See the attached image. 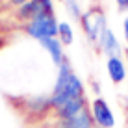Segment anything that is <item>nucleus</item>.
<instances>
[{
	"label": "nucleus",
	"instance_id": "obj_18",
	"mask_svg": "<svg viewBox=\"0 0 128 128\" xmlns=\"http://www.w3.org/2000/svg\"><path fill=\"white\" fill-rule=\"evenodd\" d=\"M93 128H95V126H93Z\"/></svg>",
	"mask_w": 128,
	"mask_h": 128
},
{
	"label": "nucleus",
	"instance_id": "obj_16",
	"mask_svg": "<svg viewBox=\"0 0 128 128\" xmlns=\"http://www.w3.org/2000/svg\"><path fill=\"white\" fill-rule=\"evenodd\" d=\"M10 2L13 4V6H17V8H19V6H22V4H26L28 0H10Z\"/></svg>",
	"mask_w": 128,
	"mask_h": 128
},
{
	"label": "nucleus",
	"instance_id": "obj_8",
	"mask_svg": "<svg viewBox=\"0 0 128 128\" xmlns=\"http://www.w3.org/2000/svg\"><path fill=\"white\" fill-rule=\"evenodd\" d=\"M89 108V102H87L86 96H80V98H72L69 100V102H65L63 106H60L58 110H54V117L58 119V121H61V119H69L72 115H78L80 112H84V110Z\"/></svg>",
	"mask_w": 128,
	"mask_h": 128
},
{
	"label": "nucleus",
	"instance_id": "obj_7",
	"mask_svg": "<svg viewBox=\"0 0 128 128\" xmlns=\"http://www.w3.org/2000/svg\"><path fill=\"white\" fill-rule=\"evenodd\" d=\"M96 45H98V50L102 52L106 58H121V43H119L117 35L113 34L112 28H106L102 34H100L98 41H96Z\"/></svg>",
	"mask_w": 128,
	"mask_h": 128
},
{
	"label": "nucleus",
	"instance_id": "obj_12",
	"mask_svg": "<svg viewBox=\"0 0 128 128\" xmlns=\"http://www.w3.org/2000/svg\"><path fill=\"white\" fill-rule=\"evenodd\" d=\"M58 39L63 46H69L74 43V30L67 20H61L58 24Z\"/></svg>",
	"mask_w": 128,
	"mask_h": 128
},
{
	"label": "nucleus",
	"instance_id": "obj_6",
	"mask_svg": "<svg viewBox=\"0 0 128 128\" xmlns=\"http://www.w3.org/2000/svg\"><path fill=\"white\" fill-rule=\"evenodd\" d=\"M24 110L32 117H45L52 112L50 95H32L24 98Z\"/></svg>",
	"mask_w": 128,
	"mask_h": 128
},
{
	"label": "nucleus",
	"instance_id": "obj_14",
	"mask_svg": "<svg viewBox=\"0 0 128 128\" xmlns=\"http://www.w3.org/2000/svg\"><path fill=\"white\" fill-rule=\"evenodd\" d=\"M117 6H119V10H121V11L128 10V0H117Z\"/></svg>",
	"mask_w": 128,
	"mask_h": 128
},
{
	"label": "nucleus",
	"instance_id": "obj_3",
	"mask_svg": "<svg viewBox=\"0 0 128 128\" xmlns=\"http://www.w3.org/2000/svg\"><path fill=\"white\" fill-rule=\"evenodd\" d=\"M80 24H82V30L84 34L87 35L91 43H96L100 37V34L108 28L106 24V15L100 8H89L87 11L82 13L80 17Z\"/></svg>",
	"mask_w": 128,
	"mask_h": 128
},
{
	"label": "nucleus",
	"instance_id": "obj_15",
	"mask_svg": "<svg viewBox=\"0 0 128 128\" xmlns=\"http://www.w3.org/2000/svg\"><path fill=\"white\" fill-rule=\"evenodd\" d=\"M122 30H124V41H126V45H128V17L124 19V24H122Z\"/></svg>",
	"mask_w": 128,
	"mask_h": 128
},
{
	"label": "nucleus",
	"instance_id": "obj_13",
	"mask_svg": "<svg viewBox=\"0 0 128 128\" xmlns=\"http://www.w3.org/2000/svg\"><path fill=\"white\" fill-rule=\"evenodd\" d=\"M65 8H67V13L72 19H76V20H80V17H82V8H80V4H78V0H65Z\"/></svg>",
	"mask_w": 128,
	"mask_h": 128
},
{
	"label": "nucleus",
	"instance_id": "obj_11",
	"mask_svg": "<svg viewBox=\"0 0 128 128\" xmlns=\"http://www.w3.org/2000/svg\"><path fill=\"white\" fill-rule=\"evenodd\" d=\"M106 70L113 84H122L126 78V67L121 58H108L106 60Z\"/></svg>",
	"mask_w": 128,
	"mask_h": 128
},
{
	"label": "nucleus",
	"instance_id": "obj_4",
	"mask_svg": "<svg viewBox=\"0 0 128 128\" xmlns=\"http://www.w3.org/2000/svg\"><path fill=\"white\" fill-rule=\"evenodd\" d=\"M89 112L93 117L95 128H113L115 126V115L110 108L108 100L102 96H96L89 102Z\"/></svg>",
	"mask_w": 128,
	"mask_h": 128
},
{
	"label": "nucleus",
	"instance_id": "obj_9",
	"mask_svg": "<svg viewBox=\"0 0 128 128\" xmlns=\"http://www.w3.org/2000/svg\"><path fill=\"white\" fill-rule=\"evenodd\" d=\"M39 45L43 46V50H46V54L50 56L52 63L56 65V67H60L61 63H63L65 60H67V56H65V50H63V45L60 43L58 37H48V39H43V41H39Z\"/></svg>",
	"mask_w": 128,
	"mask_h": 128
},
{
	"label": "nucleus",
	"instance_id": "obj_5",
	"mask_svg": "<svg viewBox=\"0 0 128 128\" xmlns=\"http://www.w3.org/2000/svg\"><path fill=\"white\" fill-rule=\"evenodd\" d=\"M54 11V0H28L26 4L17 8V17L24 22H30L32 19H35L37 15H43V13L56 15Z\"/></svg>",
	"mask_w": 128,
	"mask_h": 128
},
{
	"label": "nucleus",
	"instance_id": "obj_2",
	"mask_svg": "<svg viewBox=\"0 0 128 128\" xmlns=\"http://www.w3.org/2000/svg\"><path fill=\"white\" fill-rule=\"evenodd\" d=\"M58 24L60 22L56 19V15L43 13V15H37L35 19H32L30 22H26L24 30L32 39L43 41L48 37H58Z\"/></svg>",
	"mask_w": 128,
	"mask_h": 128
},
{
	"label": "nucleus",
	"instance_id": "obj_10",
	"mask_svg": "<svg viewBox=\"0 0 128 128\" xmlns=\"http://www.w3.org/2000/svg\"><path fill=\"white\" fill-rule=\"evenodd\" d=\"M93 126H95V122H93V117H91L89 108L80 112L78 115L56 121V128H93Z\"/></svg>",
	"mask_w": 128,
	"mask_h": 128
},
{
	"label": "nucleus",
	"instance_id": "obj_1",
	"mask_svg": "<svg viewBox=\"0 0 128 128\" xmlns=\"http://www.w3.org/2000/svg\"><path fill=\"white\" fill-rule=\"evenodd\" d=\"M80 96H86V86H84L82 78L74 72L70 61L65 60L58 67V76H56L54 87L50 93L52 112L58 110L60 106H63L65 102L72 98H80Z\"/></svg>",
	"mask_w": 128,
	"mask_h": 128
},
{
	"label": "nucleus",
	"instance_id": "obj_17",
	"mask_svg": "<svg viewBox=\"0 0 128 128\" xmlns=\"http://www.w3.org/2000/svg\"><path fill=\"white\" fill-rule=\"evenodd\" d=\"M124 56H126V61H128V48H126V52H124Z\"/></svg>",
	"mask_w": 128,
	"mask_h": 128
}]
</instances>
